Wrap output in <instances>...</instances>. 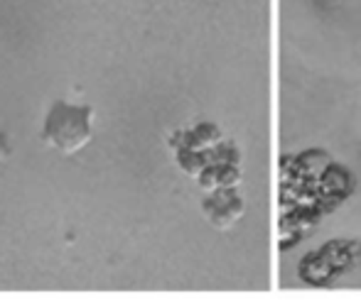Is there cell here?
Instances as JSON below:
<instances>
[{
	"label": "cell",
	"instance_id": "1",
	"mask_svg": "<svg viewBox=\"0 0 361 306\" xmlns=\"http://www.w3.org/2000/svg\"><path fill=\"white\" fill-rule=\"evenodd\" d=\"M91 118L94 108L91 106H72L57 101L49 108L42 127V142L62 155H74L84 150L91 140Z\"/></svg>",
	"mask_w": 361,
	"mask_h": 306
},
{
	"label": "cell",
	"instance_id": "2",
	"mask_svg": "<svg viewBox=\"0 0 361 306\" xmlns=\"http://www.w3.org/2000/svg\"><path fill=\"white\" fill-rule=\"evenodd\" d=\"M202 211L216 231H228L246 208L238 189H219L214 193H207V198L202 201Z\"/></svg>",
	"mask_w": 361,
	"mask_h": 306
},
{
	"label": "cell",
	"instance_id": "3",
	"mask_svg": "<svg viewBox=\"0 0 361 306\" xmlns=\"http://www.w3.org/2000/svg\"><path fill=\"white\" fill-rule=\"evenodd\" d=\"M219 142H224L221 130L214 122H200L192 130H177L170 137V147L175 152L180 150H197V152H207L212 147H216Z\"/></svg>",
	"mask_w": 361,
	"mask_h": 306
},
{
	"label": "cell",
	"instance_id": "4",
	"mask_svg": "<svg viewBox=\"0 0 361 306\" xmlns=\"http://www.w3.org/2000/svg\"><path fill=\"white\" fill-rule=\"evenodd\" d=\"M298 274H300V279H302L305 284H312V287H324V284L332 282L339 272L334 269V264L317 250V253H307L302 260H300Z\"/></svg>",
	"mask_w": 361,
	"mask_h": 306
},
{
	"label": "cell",
	"instance_id": "5",
	"mask_svg": "<svg viewBox=\"0 0 361 306\" xmlns=\"http://www.w3.org/2000/svg\"><path fill=\"white\" fill-rule=\"evenodd\" d=\"M319 253L334 264L337 272H344V269H352L354 264L361 260V243L357 241H329L319 248Z\"/></svg>",
	"mask_w": 361,
	"mask_h": 306
},
{
	"label": "cell",
	"instance_id": "6",
	"mask_svg": "<svg viewBox=\"0 0 361 306\" xmlns=\"http://www.w3.org/2000/svg\"><path fill=\"white\" fill-rule=\"evenodd\" d=\"M319 189L324 193H332V196H339V198H347L349 193L354 191V174L342 165H329L327 172L322 174L319 179Z\"/></svg>",
	"mask_w": 361,
	"mask_h": 306
},
{
	"label": "cell",
	"instance_id": "7",
	"mask_svg": "<svg viewBox=\"0 0 361 306\" xmlns=\"http://www.w3.org/2000/svg\"><path fill=\"white\" fill-rule=\"evenodd\" d=\"M329 165H332V157L324 150H305L298 155V172L302 179L319 181Z\"/></svg>",
	"mask_w": 361,
	"mask_h": 306
},
{
	"label": "cell",
	"instance_id": "8",
	"mask_svg": "<svg viewBox=\"0 0 361 306\" xmlns=\"http://www.w3.org/2000/svg\"><path fill=\"white\" fill-rule=\"evenodd\" d=\"M175 160H177V167L185 172L187 177H200L202 172L207 170V155L204 152H197V150H180L175 152Z\"/></svg>",
	"mask_w": 361,
	"mask_h": 306
},
{
	"label": "cell",
	"instance_id": "9",
	"mask_svg": "<svg viewBox=\"0 0 361 306\" xmlns=\"http://www.w3.org/2000/svg\"><path fill=\"white\" fill-rule=\"evenodd\" d=\"M204 155L207 165H238V160H241V155H238V150L231 142H219L216 147L207 150Z\"/></svg>",
	"mask_w": 361,
	"mask_h": 306
},
{
	"label": "cell",
	"instance_id": "10",
	"mask_svg": "<svg viewBox=\"0 0 361 306\" xmlns=\"http://www.w3.org/2000/svg\"><path fill=\"white\" fill-rule=\"evenodd\" d=\"M302 241V236L298 233V228L290 223L288 216H281L278 218V248L281 250H290L295 243Z\"/></svg>",
	"mask_w": 361,
	"mask_h": 306
},
{
	"label": "cell",
	"instance_id": "11",
	"mask_svg": "<svg viewBox=\"0 0 361 306\" xmlns=\"http://www.w3.org/2000/svg\"><path fill=\"white\" fill-rule=\"evenodd\" d=\"M278 179H281V184H290V181L300 179V172H298V155H286V157H281V162H278Z\"/></svg>",
	"mask_w": 361,
	"mask_h": 306
},
{
	"label": "cell",
	"instance_id": "12",
	"mask_svg": "<svg viewBox=\"0 0 361 306\" xmlns=\"http://www.w3.org/2000/svg\"><path fill=\"white\" fill-rule=\"evenodd\" d=\"M8 157H10V142L5 137V132H0V162L8 160Z\"/></svg>",
	"mask_w": 361,
	"mask_h": 306
}]
</instances>
